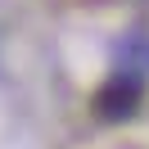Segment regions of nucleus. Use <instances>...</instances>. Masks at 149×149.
<instances>
[{
  "mask_svg": "<svg viewBox=\"0 0 149 149\" xmlns=\"http://www.w3.org/2000/svg\"><path fill=\"white\" fill-rule=\"evenodd\" d=\"M140 95H145L140 77H113V81L95 95V113H100V118H127L140 104Z\"/></svg>",
  "mask_w": 149,
  "mask_h": 149,
  "instance_id": "obj_1",
  "label": "nucleus"
}]
</instances>
